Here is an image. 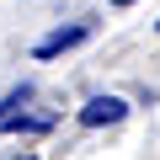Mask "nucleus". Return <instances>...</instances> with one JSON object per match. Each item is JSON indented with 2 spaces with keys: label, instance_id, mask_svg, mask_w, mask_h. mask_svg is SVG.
Listing matches in <instances>:
<instances>
[{
  "label": "nucleus",
  "instance_id": "nucleus-1",
  "mask_svg": "<svg viewBox=\"0 0 160 160\" xmlns=\"http://www.w3.org/2000/svg\"><path fill=\"white\" fill-rule=\"evenodd\" d=\"M128 118V102L123 96H91L86 107H80V123L86 128H107V123H123Z\"/></svg>",
  "mask_w": 160,
  "mask_h": 160
},
{
  "label": "nucleus",
  "instance_id": "nucleus-2",
  "mask_svg": "<svg viewBox=\"0 0 160 160\" xmlns=\"http://www.w3.org/2000/svg\"><path fill=\"white\" fill-rule=\"evenodd\" d=\"M86 38H91V27H86V22H75V27H59V32H48V38H43L32 53H38V59H53V53H64V48H75V43H86Z\"/></svg>",
  "mask_w": 160,
  "mask_h": 160
},
{
  "label": "nucleus",
  "instance_id": "nucleus-3",
  "mask_svg": "<svg viewBox=\"0 0 160 160\" xmlns=\"http://www.w3.org/2000/svg\"><path fill=\"white\" fill-rule=\"evenodd\" d=\"M0 128H11V133H43L48 118H27V112H0Z\"/></svg>",
  "mask_w": 160,
  "mask_h": 160
},
{
  "label": "nucleus",
  "instance_id": "nucleus-4",
  "mask_svg": "<svg viewBox=\"0 0 160 160\" xmlns=\"http://www.w3.org/2000/svg\"><path fill=\"white\" fill-rule=\"evenodd\" d=\"M155 27H160V22H155Z\"/></svg>",
  "mask_w": 160,
  "mask_h": 160
},
{
  "label": "nucleus",
  "instance_id": "nucleus-5",
  "mask_svg": "<svg viewBox=\"0 0 160 160\" xmlns=\"http://www.w3.org/2000/svg\"><path fill=\"white\" fill-rule=\"evenodd\" d=\"M22 160H27V155H22Z\"/></svg>",
  "mask_w": 160,
  "mask_h": 160
}]
</instances>
